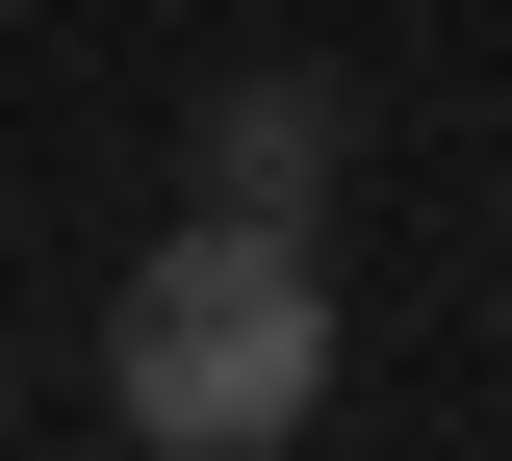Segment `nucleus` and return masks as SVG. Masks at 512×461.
I'll return each mask as SVG.
<instances>
[{
    "label": "nucleus",
    "instance_id": "obj_1",
    "mask_svg": "<svg viewBox=\"0 0 512 461\" xmlns=\"http://www.w3.org/2000/svg\"><path fill=\"white\" fill-rule=\"evenodd\" d=\"M103 410L154 461H282L333 410V282H308V231H231V205H180L154 257H128V308H103Z\"/></svg>",
    "mask_w": 512,
    "mask_h": 461
},
{
    "label": "nucleus",
    "instance_id": "obj_2",
    "mask_svg": "<svg viewBox=\"0 0 512 461\" xmlns=\"http://www.w3.org/2000/svg\"><path fill=\"white\" fill-rule=\"evenodd\" d=\"M180 180L231 205V231H308L333 205V77H231V103L180 129Z\"/></svg>",
    "mask_w": 512,
    "mask_h": 461
}]
</instances>
